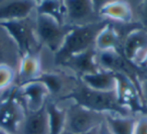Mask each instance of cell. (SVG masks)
<instances>
[{"instance_id":"cell-18","label":"cell","mask_w":147,"mask_h":134,"mask_svg":"<svg viewBox=\"0 0 147 134\" xmlns=\"http://www.w3.org/2000/svg\"><path fill=\"white\" fill-rule=\"evenodd\" d=\"M20 62V55L16 45L6 30L0 26V65L6 64L15 69Z\"/></svg>"},{"instance_id":"cell-14","label":"cell","mask_w":147,"mask_h":134,"mask_svg":"<svg viewBox=\"0 0 147 134\" xmlns=\"http://www.w3.org/2000/svg\"><path fill=\"white\" fill-rule=\"evenodd\" d=\"M147 49V31L143 28H136L127 35L121 53L129 62L135 64L140 53Z\"/></svg>"},{"instance_id":"cell-27","label":"cell","mask_w":147,"mask_h":134,"mask_svg":"<svg viewBox=\"0 0 147 134\" xmlns=\"http://www.w3.org/2000/svg\"><path fill=\"white\" fill-rule=\"evenodd\" d=\"M141 14H142V21L145 26H147V1H144L141 6Z\"/></svg>"},{"instance_id":"cell-24","label":"cell","mask_w":147,"mask_h":134,"mask_svg":"<svg viewBox=\"0 0 147 134\" xmlns=\"http://www.w3.org/2000/svg\"><path fill=\"white\" fill-rule=\"evenodd\" d=\"M134 134H147V114H142L136 118Z\"/></svg>"},{"instance_id":"cell-13","label":"cell","mask_w":147,"mask_h":134,"mask_svg":"<svg viewBox=\"0 0 147 134\" xmlns=\"http://www.w3.org/2000/svg\"><path fill=\"white\" fill-rule=\"evenodd\" d=\"M42 74L39 53H31L20 58L17 85L21 86L37 80Z\"/></svg>"},{"instance_id":"cell-21","label":"cell","mask_w":147,"mask_h":134,"mask_svg":"<svg viewBox=\"0 0 147 134\" xmlns=\"http://www.w3.org/2000/svg\"><path fill=\"white\" fill-rule=\"evenodd\" d=\"M45 110L49 116V134H63L65 128L67 109L59 108L57 102L49 99L45 104Z\"/></svg>"},{"instance_id":"cell-12","label":"cell","mask_w":147,"mask_h":134,"mask_svg":"<svg viewBox=\"0 0 147 134\" xmlns=\"http://www.w3.org/2000/svg\"><path fill=\"white\" fill-rule=\"evenodd\" d=\"M36 1L18 0L0 5V22L21 20L28 18L32 10H35Z\"/></svg>"},{"instance_id":"cell-15","label":"cell","mask_w":147,"mask_h":134,"mask_svg":"<svg viewBox=\"0 0 147 134\" xmlns=\"http://www.w3.org/2000/svg\"><path fill=\"white\" fill-rule=\"evenodd\" d=\"M98 14L104 19H111L122 23L131 22L133 18V11L130 4L121 0L105 2L99 7Z\"/></svg>"},{"instance_id":"cell-6","label":"cell","mask_w":147,"mask_h":134,"mask_svg":"<svg viewBox=\"0 0 147 134\" xmlns=\"http://www.w3.org/2000/svg\"><path fill=\"white\" fill-rule=\"evenodd\" d=\"M71 25H61L51 16L36 14L35 30L41 45H47L55 55L63 45L67 35L71 30Z\"/></svg>"},{"instance_id":"cell-5","label":"cell","mask_w":147,"mask_h":134,"mask_svg":"<svg viewBox=\"0 0 147 134\" xmlns=\"http://www.w3.org/2000/svg\"><path fill=\"white\" fill-rule=\"evenodd\" d=\"M106 114L99 113L73 103L67 108L65 132L69 134H84L99 128L105 122Z\"/></svg>"},{"instance_id":"cell-3","label":"cell","mask_w":147,"mask_h":134,"mask_svg":"<svg viewBox=\"0 0 147 134\" xmlns=\"http://www.w3.org/2000/svg\"><path fill=\"white\" fill-rule=\"evenodd\" d=\"M24 119L25 109L17 97V86H13L0 100V130L9 134L20 133Z\"/></svg>"},{"instance_id":"cell-4","label":"cell","mask_w":147,"mask_h":134,"mask_svg":"<svg viewBox=\"0 0 147 134\" xmlns=\"http://www.w3.org/2000/svg\"><path fill=\"white\" fill-rule=\"evenodd\" d=\"M0 26H2L13 39L18 49L20 58L27 53H39L42 45L37 39L35 22L33 23L29 17L21 20L0 22Z\"/></svg>"},{"instance_id":"cell-7","label":"cell","mask_w":147,"mask_h":134,"mask_svg":"<svg viewBox=\"0 0 147 134\" xmlns=\"http://www.w3.org/2000/svg\"><path fill=\"white\" fill-rule=\"evenodd\" d=\"M65 6V24L71 26H83L98 22L100 17L94 1L90 0H67ZM103 20V19H102Z\"/></svg>"},{"instance_id":"cell-16","label":"cell","mask_w":147,"mask_h":134,"mask_svg":"<svg viewBox=\"0 0 147 134\" xmlns=\"http://www.w3.org/2000/svg\"><path fill=\"white\" fill-rule=\"evenodd\" d=\"M83 84L100 92H115L117 88L116 75L113 72L101 70L98 73L85 75L78 78Z\"/></svg>"},{"instance_id":"cell-30","label":"cell","mask_w":147,"mask_h":134,"mask_svg":"<svg viewBox=\"0 0 147 134\" xmlns=\"http://www.w3.org/2000/svg\"><path fill=\"white\" fill-rule=\"evenodd\" d=\"M0 134H9V133H6V132L3 131V130H0Z\"/></svg>"},{"instance_id":"cell-22","label":"cell","mask_w":147,"mask_h":134,"mask_svg":"<svg viewBox=\"0 0 147 134\" xmlns=\"http://www.w3.org/2000/svg\"><path fill=\"white\" fill-rule=\"evenodd\" d=\"M36 14H43L53 17L59 24H65V1L57 0H42L36 1Z\"/></svg>"},{"instance_id":"cell-17","label":"cell","mask_w":147,"mask_h":134,"mask_svg":"<svg viewBox=\"0 0 147 134\" xmlns=\"http://www.w3.org/2000/svg\"><path fill=\"white\" fill-rule=\"evenodd\" d=\"M22 134H49V116L45 107L36 112L25 111Z\"/></svg>"},{"instance_id":"cell-11","label":"cell","mask_w":147,"mask_h":134,"mask_svg":"<svg viewBox=\"0 0 147 134\" xmlns=\"http://www.w3.org/2000/svg\"><path fill=\"white\" fill-rule=\"evenodd\" d=\"M97 55H98L97 49L92 47L84 53L69 58L61 65V67L69 68V70H71L77 78L98 73L99 71H101V68L99 67L97 62Z\"/></svg>"},{"instance_id":"cell-10","label":"cell","mask_w":147,"mask_h":134,"mask_svg":"<svg viewBox=\"0 0 147 134\" xmlns=\"http://www.w3.org/2000/svg\"><path fill=\"white\" fill-rule=\"evenodd\" d=\"M35 81L41 82L47 88L51 100L61 101L77 86L79 79L76 76H67L63 73H42Z\"/></svg>"},{"instance_id":"cell-19","label":"cell","mask_w":147,"mask_h":134,"mask_svg":"<svg viewBox=\"0 0 147 134\" xmlns=\"http://www.w3.org/2000/svg\"><path fill=\"white\" fill-rule=\"evenodd\" d=\"M120 35L112 23L108 22L97 35L95 49L97 51H120Z\"/></svg>"},{"instance_id":"cell-28","label":"cell","mask_w":147,"mask_h":134,"mask_svg":"<svg viewBox=\"0 0 147 134\" xmlns=\"http://www.w3.org/2000/svg\"><path fill=\"white\" fill-rule=\"evenodd\" d=\"M99 134H112L110 131H109L108 128H107V126H106V124H105V122L102 124V125H101L100 132H99Z\"/></svg>"},{"instance_id":"cell-29","label":"cell","mask_w":147,"mask_h":134,"mask_svg":"<svg viewBox=\"0 0 147 134\" xmlns=\"http://www.w3.org/2000/svg\"><path fill=\"white\" fill-rule=\"evenodd\" d=\"M100 127L96 128V129L92 130V131H90V132H87V133H84V134H99V132H100ZM63 134H69V133H67V132H63Z\"/></svg>"},{"instance_id":"cell-9","label":"cell","mask_w":147,"mask_h":134,"mask_svg":"<svg viewBox=\"0 0 147 134\" xmlns=\"http://www.w3.org/2000/svg\"><path fill=\"white\" fill-rule=\"evenodd\" d=\"M17 97L26 112H36L45 107L51 95L41 82L33 81L17 86Z\"/></svg>"},{"instance_id":"cell-23","label":"cell","mask_w":147,"mask_h":134,"mask_svg":"<svg viewBox=\"0 0 147 134\" xmlns=\"http://www.w3.org/2000/svg\"><path fill=\"white\" fill-rule=\"evenodd\" d=\"M15 69L6 64L0 65V93L7 91L11 88L15 81Z\"/></svg>"},{"instance_id":"cell-8","label":"cell","mask_w":147,"mask_h":134,"mask_svg":"<svg viewBox=\"0 0 147 134\" xmlns=\"http://www.w3.org/2000/svg\"><path fill=\"white\" fill-rule=\"evenodd\" d=\"M115 74V73H114ZM117 79L116 96L118 103L133 114H147L142 98L130 79L122 74H115Z\"/></svg>"},{"instance_id":"cell-25","label":"cell","mask_w":147,"mask_h":134,"mask_svg":"<svg viewBox=\"0 0 147 134\" xmlns=\"http://www.w3.org/2000/svg\"><path fill=\"white\" fill-rule=\"evenodd\" d=\"M141 89H142L143 101H144V107L147 111V74L144 73V77L141 80Z\"/></svg>"},{"instance_id":"cell-2","label":"cell","mask_w":147,"mask_h":134,"mask_svg":"<svg viewBox=\"0 0 147 134\" xmlns=\"http://www.w3.org/2000/svg\"><path fill=\"white\" fill-rule=\"evenodd\" d=\"M105 19L83 26H73L61 49L55 53V65L61 66L69 58L95 47L97 35L107 24Z\"/></svg>"},{"instance_id":"cell-20","label":"cell","mask_w":147,"mask_h":134,"mask_svg":"<svg viewBox=\"0 0 147 134\" xmlns=\"http://www.w3.org/2000/svg\"><path fill=\"white\" fill-rule=\"evenodd\" d=\"M136 118L134 116H122L106 113L105 124L112 134H134Z\"/></svg>"},{"instance_id":"cell-1","label":"cell","mask_w":147,"mask_h":134,"mask_svg":"<svg viewBox=\"0 0 147 134\" xmlns=\"http://www.w3.org/2000/svg\"><path fill=\"white\" fill-rule=\"evenodd\" d=\"M71 100L74 103L82 107L99 113H113L122 116H132V113L127 108L122 107L118 103L115 92H100L87 87L79 80L73 91L67 95L61 101Z\"/></svg>"},{"instance_id":"cell-26","label":"cell","mask_w":147,"mask_h":134,"mask_svg":"<svg viewBox=\"0 0 147 134\" xmlns=\"http://www.w3.org/2000/svg\"><path fill=\"white\" fill-rule=\"evenodd\" d=\"M137 67H139L141 70H147V49H146V51L143 53L140 61L137 63Z\"/></svg>"}]
</instances>
